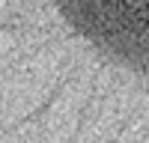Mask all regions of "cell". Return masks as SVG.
<instances>
[{
	"mask_svg": "<svg viewBox=\"0 0 149 143\" xmlns=\"http://www.w3.org/2000/svg\"><path fill=\"white\" fill-rule=\"evenodd\" d=\"M81 33L119 66L149 78V0H51Z\"/></svg>",
	"mask_w": 149,
	"mask_h": 143,
	"instance_id": "1",
	"label": "cell"
}]
</instances>
